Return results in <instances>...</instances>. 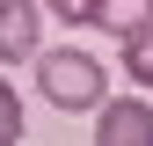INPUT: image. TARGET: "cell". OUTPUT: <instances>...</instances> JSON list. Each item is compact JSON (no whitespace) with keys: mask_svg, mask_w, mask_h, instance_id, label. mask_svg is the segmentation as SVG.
<instances>
[{"mask_svg":"<svg viewBox=\"0 0 153 146\" xmlns=\"http://www.w3.org/2000/svg\"><path fill=\"white\" fill-rule=\"evenodd\" d=\"M36 95H44L51 110H95L102 102V88H109V73L95 51H36Z\"/></svg>","mask_w":153,"mask_h":146,"instance_id":"1","label":"cell"},{"mask_svg":"<svg viewBox=\"0 0 153 146\" xmlns=\"http://www.w3.org/2000/svg\"><path fill=\"white\" fill-rule=\"evenodd\" d=\"M95 146H153V102L146 95L95 102Z\"/></svg>","mask_w":153,"mask_h":146,"instance_id":"2","label":"cell"},{"mask_svg":"<svg viewBox=\"0 0 153 146\" xmlns=\"http://www.w3.org/2000/svg\"><path fill=\"white\" fill-rule=\"evenodd\" d=\"M44 51V0H0V66Z\"/></svg>","mask_w":153,"mask_h":146,"instance_id":"3","label":"cell"},{"mask_svg":"<svg viewBox=\"0 0 153 146\" xmlns=\"http://www.w3.org/2000/svg\"><path fill=\"white\" fill-rule=\"evenodd\" d=\"M146 22H153V0H95V29L131 36V29H146Z\"/></svg>","mask_w":153,"mask_h":146,"instance_id":"4","label":"cell"},{"mask_svg":"<svg viewBox=\"0 0 153 146\" xmlns=\"http://www.w3.org/2000/svg\"><path fill=\"white\" fill-rule=\"evenodd\" d=\"M124 73H131L139 88H153V22L124 36Z\"/></svg>","mask_w":153,"mask_h":146,"instance_id":"5","label":"cell"},{"mask_svg":"<svg viewBox=\"0 0 153 146\" xmlns=\"http://www.w3.org/2000/svg\"><path fill=\"white\" fill-rule=\"evenodd\" d=\"M0 146H22V95L0 80Z\"/></svg>","mask_w":153,"mask_h":146,"instance_id":"6","label":"cell"},{"mask_svg":"<svg viewBox=\"0 0 153 146\" xmlns=\"http://www.w3.org/2000/svg\"><path fill=\"white\" fill-rule=\"evenodd\" d=\"M51 7V22H66V29H95V0H44Z\"/></svg>","mask_w":153,"mask_h":146,"instance_id":"7","label":"cell"}]
</instances>
